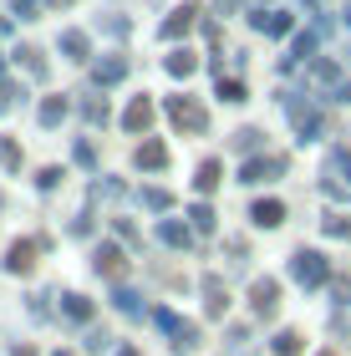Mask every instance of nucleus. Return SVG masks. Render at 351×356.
I'll use <instances>...</instances> for the list:
<instances>
[{
  "mask_svg": "<svg viewBox=\"0 0 351 356\" xmlns=\"http://www.w3.org/2000/svg\"><path fill=\"white\" fill-rule=\"evenodd\" d=\"M0 72H6V61H0Z\"/></svg>",
  "mask_w": 351,
  "mask_h": 356,
  "instance_id": "c03bdc74",
  "label": "nucleus"
},
{
  "mask_svg": "<svg viewBox=\"0 0 351 356\" xmlns=\"http://www.w3.org/2000/svg\"><path fill=\"white\" fill-rule=\"evenodd\" d=\"M142 204H148L153 214H168V209H173V193H168V188H142Z\"/></svg>",
  "mask_w": 351,
  "mask_h": 356,
  "instance_id": "b1692460",
  "label": "nucleus"
},
{
  "mask_svg": "<svg viewBox=\"0 0 351 356\" xmlns=\"http://www.w3.org/2000/svg\"><path fill=\"white\" fill-rule=\"evenodd\" d=\"M148 122H153V102L148 97H133V107L122 112V127L127 133H148Z\"/></svg>",
  "mask_w": 351,
  "mask_h": 356,
  "instance_id": "9d476101",
  "label": "nucleus"
},
{
  "mask_svg": "<svg viewBox=\"0 0 351 356\" xmlns=\"http://www.w3.org/2000/svg\"><path fill=\"white\" fill-rule=\"evenodd\" d=\"M291 122H295V143H316L321 138V112H316L311 102H291Z\"/></svg>",
  "mask_w": 351,
  "mask_h": 356,
  "instance_id": "7ed1b4c3",
  "label": "nucleus"
},
{
  "mask_svg": "<svg viewBox=\"0 0 351 356\" xmlns=\"http://www.w3.org/2000/svg\"><path fill=\"white\" fill-rule=\"evenodd\" d=\"M113 229H117V239H127V245H138V229H133V224H127V219H117Z\"/></svg>",
  "mask_w": 351,
  "mask_h": 356,
  "instance_id": "e433bc0d",
  "label": "nucleus"
},
{
  "mask_svg": "<svg viewBox=\"0 0 351 356\" xmlns=\"http://www.w3.org/2000/svg\"><path fill=\"white\" fill-rule=\"evenodd\" d=\"M92 270L107 275V280H117V275L127 270V260H122V250H117V245H97V250H92Z\"/></svg>",
  "mask_w": 351,
  "mask_h": 356,
  "instance_id": "39448f33",
  "label": "nucleus"
},
{
  "mask_svg": "<svg viewBox=\"0 0 351 356\" xmlns=\"http://www.w3.org/2000/svg\"><path fill=\"white\" fill-rule=\"evenodd\" d=\"M61 184V168H41V178H36V188H46V193H51Z\"/></svg>",
  "mask_w": 351,
  "mask_h": 356,
  "instance_id": "72a5a7b5",
  "label": "nucleus"
},
{
  "mask_svg": "<svg viewBox=\"0 0 351 356\" xmlns=\"http://www.w3.org/2000/svg\"><path fill=\"white\" fill-rule=\"evenodd\" d=\"M346 26H351V10H346Z\"/></svg>",
  "mask_w": 351,
  "mask_h": 356,
  "instance_id": "79ce46f5",
  "label": "nucleus"
},
{
  "mask_svg": "<svg viewBox=\"0 0 351 356\" xmlns=\"http://www.w3.org/2000/svg\"><path fill=\"white\" fill-rule=\"evenodd\" d=\"M0 163H6V168H21V148H15L10 138H0Z\"/></svg>",
  "mask_w": 351,
  "mask_h": 356,
  "instance_id": "c85d7f7f",
  "label": "nucleus"
},
{
  "mask_svg": "<svg viewBox=\"0 0 351 356\" xmlns=\"http://www.w3.org/2000/svg\"><path fill=\"white\" fill-rule=\"evenodd\" d=\"M285 173V158H250L245 173H239V184H275Z\"/></svg>",
  "mask_w": 351,
  "mask_h": 356,
  "instance_id": "20e7f679",
  "label": "nucleus"
},
{
  "mask_svg": "<svg viewBox=\"0 0 351 356\" xmlns=\"http://www.w3.org/2000/svg\"><path fill=\"white\" fill-rule=\"evenodd\" d=\"M173 351H179V356H188V351H199V326H188V321H183V331L173 336Z\"/></svg>",
  "mask_w": 351,
  "mask_h": 356,
  "instance_id": "a878e982",
  "label": "nucleus"
},
{
  "mask_svg": "<svg viewBox=\"0 0 351 356\" xmlns=\"http://www.w3.org/2000/svg\"><path fill=\"white\" fill-rule=\"evenodd\" d=\"M300 346H306V341H300L295 331H275V341H270V351H275V356H300Z\"/></svg>",
  "mask_w": 351,
  "mask_h": 356,
  "instance_id": "412c9836",
  "label": "nucleus"
},
{
  "mask_svg": "<svg viewBox=\"0 0 351 356\" xmlns=\"http://www.w3.org/2000/svg\"><path fill=\"white\" fill-rule=\"evenodd\" d=\"M234 148H239V153H254V148H260V133H254V127H239V133H234Z\"/></svg>",
  "mask_w": 351,
  "mask_h": 356,
  "instance_id": "cd10ccee",
  "label": "nucleus"
},
{
  "mask_svg": "<svg viewBox=\"0 0 351 356\" xmlns=\"http://www.w3.org/2000/svg\"><path fill=\"white\" fill-rule=\"evenodd\" d=\"M102 346H113V336H107V331H92V336H87V351H102Z\"/></svg>",
  "mask_w": 351,
  "mask_h": 356,
  "instance_id": "c9c22d12",
  "label": "nucleus"
},
{
  "mask_svg": "<svg viewBox=\"0 0 351 356\" xmlns=\"http://www.w3.org/2000/svg\"><path fill=\"white\" fill-rule=\"evenodd\" d=\"M82 112H87V122H92V127H97V122H107V102H87Z\"/></svg>",
  "mask_w": 351,
  "mask_h": 356,
  "instance_id": "f704fd0d",
  "label": "nucleus"
},
{
  "mask_svg": "<svg viewBox=\"0 0 351 356\" xmlns=\"http://www.w3.org/2000/svg\"><path fill=\"white\" fill-rule=\"evenodd\" d=\"M188 26H194V10H188V6H183V10H173L168 21H163V41H173V36H183Z\"/></svg>",
  "mask_w": 351,
  "mask_h": 356,
  "instance_id": "6ab92c4d",
  "label": "nucleus"
},
{
  "mask_svg": "<svg viewBox=\"0 0 351 356\" xmlns=\"http://www.w3.org/2000/svg\"><path fill=\"white\" fill-rule=\"evenodd\" d=\"M61 51H67V61H87V36L82 31H61Z\"/></svg>",
  "mask_w": 351,
  "mask_h": 356,
  "instance_id": "f3484780",
  "label": "nucleus"
},
{
  "mask_svg": "<svg viewBox=\"0 0 351 356\" xmlns=\"http://www.w3.org/2000/svg\"><path fill=\"white\" fill-rule=\"evenodd\" d=\"M250 26H254V31H265V36H285V31H291V15H285V10H270V15H265V10H254V15H250Z\"/></svg>",
  "mask_w": 351,
  "mask_h": 356,
  "instance_id": "9b49d317",
  "label": "nucleus"
},
{
  "mask_svg": "<svg viewBox=\"0 0 351 356\" xmlns=\"http://www.w3.org/2000/svg\"><path fill=\"white\" fill-rule=\"evenodd\" d=\"M36 118H41V127H61V118H67V102H61V97H46Z\"/></svg>",
  "mask_w": 351,
  "mask_h": 356,
  "instance_id": "a211bd4d",
  "label": "nucleus"
},
{
  "mask_svg": "<svg viewBox=\"0 0 351 356\" xmlns=\"http://www.w3.org/2000/svg\"><path fill=\"white\" fill-rule=\"evenodd\" d=\"M138 168H148V173L168 168V148H163V143H158V138H148V143H142V148H138Z\"/></svg>",
  "mask_w": 351,
  "mask_h": 356,
  "instance_id": "f8f14e48",
  "label": "nucleus"
},
{
  "mask_svg": "<svg viewBox=\"0 0 351 356\" xmlns=\"http://www.w3.org/2000/svg\"><path fill=\"white\" fill-rule=\"evenodd\" d=\"M219 97H225V102H245V87H239V82H225V76H219Z\"/></svg>",
  "mask_w": 351,
  "mask_h": 356,
  "instance_id": "2f4dec72",
  "label": "nucleus"
},
{
  "mask_svg": "<svg viewBox=\"0 0 351 356\" xmlns=\"http://www.w3.org/2000/svg\"><path fill=\"white\" fill-rule=\"evenodd\" d=\"M15 56H21V61H26V72H31V76H46V61H41L36 51H15Z\"/></svg>",
  "mask_w": 351,
  "mask_h": 356,
  "instance_id": "473e14b6",
  "label": "nucleus"
},
{
  "mask_svg": "<svg viewBox=\"0 0 351 356\" xmlns=\"http://www.w3.org/2000/svg\"><path fill=\"white\" fill-rule=\"evenodd\" d=\"M153 326H158V331H163V336H179V331H183V321H179V316H173V311H168V305H158V311H153Z\"/></svg>",
  "mask_w": 351,
  "mask_h": 356,
  "instance_id": "393cba45",
  "label": "nucleus"
},
{
  "mask_svg": "<svg viewBox=\"0 0 351 356\" xmlns=\"http://www.w3.org/2000/svg\"><path fill=\"white\" fill-rule=\"evenodd\" d=\"M250 219L260 224V229H280V224H285V204L280 199H260V204L250 209Z\"/></svg>",
  "mask_w": 351,
  "mask_h": 356,
  "instance_id": "6e6552de",
  "label": "nucleus"
},
{
  "mask_svg": "<svg viewBox=\"0 0 351 356\" xmlns=\"http://www.w3.org/2000/svg\"><path fill=\"white\" fill-rule=\"evenodd\" d=\"M194 188H199V193H214V188H219V158H204V163H199Z\"/></svg>",
  "mask_w": 351,
  "mask_h": 356,
  "instance_id": "dca6fc26",
  "label": "nucleus"
},
{
  "mask_svg": "<svg viewBox=\"0 0 351 356\" xmlns=\"http://www.w3.org/2000/svg\"><path fill=\"white\" fill-rule=\"evenodd\" d=\"M113 356H142V351H138V346H117Z\"/></svg>",
  "mask_w": 351,
  "mask_h": 356,
  "instance_id": "ea45409f",
  "label": "nucleus"
},
{
  "mask_svg": "<svg viewBox=\"0 0 351 356\" xmlns=\"http://www.w3.org/2000/svg\"><path fill=\"white\" fill-rule=\"evenodd\" d=\"M225 305H229V290L219 275H204V311L209 316H225Z\"/></svg>",
  "mask_w": 351,
  "mask_h": 356,
  "instance_id": "1a4fd4ad",
  "label": "nucleus"
},
{
  "mask_svg": "<svg viewBox=\"0 0 351 356\" xmlns=\"http://www.w3.org/2000/svg\"><path fill=\"white\" fill-rule=\"evenodd\" d=\"M168 118L179 127H188V133H204V127H209V112H204L194 97H168Z\"/></svg>",
  "mask_w": 351,
  "mask_h": 356,
  "instance_id": "f03ea898",
  "label": "nucleus"
},
{
  "mask_svg": "<svg viewBox=\"0 0 351 356\" xmlns=\"http://www.w3.org/2000/svg\"><path fill=\"white\" fill-rule=\"evenodd\" d=\"M61 316L76 321V326H87V321H92V300L76 296V290H67V296H61Z\"/></svg>",
  "mask_w": 351,
  "mask_h": 356,
  "instance_id": "ddd939ff",
  "label": "nucleus"
},
{
  "mask_svg": "<svg viewBox=\"0 0 351 356\" xmlns=\"http://www.w3.org/2000/svg\"><path fill=\"white\" fill-rule=\"evenodd\" d=\"M72 158H76V163H82V168H92V163H97V153H92V143H87V138H76Z\"/></svg>",
  "mask_w": 351,
  "mask_h": 356,
  "instance_id": "c756f323",
  "label": "nucleus"
},
{
  "mask_svg": "<svg viewBox=\"0 0 351 356\" xmlns=\"http://www.w3.org/2000/svg\"><path fill=\"white\" fill-rule=\"evenodd\" d=\"M163 67H168V76H194V72H199V56L183 46V51H173V56L163 61Z\"/></svg>",
  "mask_w": 351,
  "mask_h": 356,
  "instance_id": "2eb2a0df",
  "label": "nucleus"
},
{
  "mask_svg": "<svg viewBox=\"0 0 351 356\" xmlns=\"http://www.w3.org/2000/svg\"><path fill=\"white\" fill-rule=\"evenodd\" d=\"M127 76V61L122 56H107V61H97V87H117Z\"/></svg>",
  "mask_w": 351,
  "mask_h": 356,
  "instance_id": "4468645a",
  "label": "nucleus"
},
{
  "mask_svg": "<svg viewBox=\"0 0 351 356\" xmlns=\"http://www.w3.org/2000/svg\"><path fill=\"white\" fill-rule=\"evenodd\" d=\"M245 341H250V331H245V326H234V331H229V351H239Z\"/></svg>",
  "mask_w": 351,
  "mask_h": 356,
  "instance_id": "58836bf2",
  "label": "nucleus"
},
{
  "mask_svg": "<svg viewBox=\"0 0 351 356\" xmlns=\"http://www.w3.org/2000/svg\"><path fill=\"white\" fill-rule=\"evenodd\" d=\"M10 356H41V351H31V346H21V351H10Z\"/></svg>",
  "mask_w": 351,
  "mask_h": 356,
  "instance_id": "a19ab883",
  "label": "nucleus"
},
{
  "mask_svg": "<svg viewBox=\"0 0 351 356\" xmlns=\"http://www.w3.org/2000/svg\"><path fill=\"white\" fill-rule=\"evenodd\" d=\"M6 270H10V275H26V270H31V245H10Z\"/></svg>",
  "mask_w": 351,
  "mask_h": 356,
  "instance_id": "5701e85b",
  "label": "nucleus"
},
{
  "mask_svg": "<svg viewBox=\"0 0 351 356\" xmlns=\"http://www.w3.org/2000/svg\"><path fill=\"white\" fill-rule=\"evenodd\" d=\"M188 224H194V234H214V209L194 204V209H188Z\"/></svg>",
  "mask_w": 351,
  "mask_h": 356,
  "instance_id": "4be33fe9",
  "label": "nucleus"
},
{
  "mask_svg": "<svg viewBox=\"0 0 351 356\" xmlns=\"http://www.w3.org/2000/svg\"><path fill=\"white\" fill-rule=\"evenodd\" d=\"M316 56V36L306 31V36H295V61H311Z\"/></svg>",
  "mask_w": 351,
  "mask_h": 356,
  "instance_id": "7c9ffc66",
  "label": "nucleus"
},
{
  "mask_svg": "<svg viewBox=\"0 0 351 356\" xmlns=\"http://www.w3.org/2000/svg\"><path fill=\"white\" fill-rule=\"evenodd\" d=\"M331 168H341V173H351V153H346V148H336V153H331Z\"/></svg>",
  "mask_w": 351,
  "mask_h": 356,
  "instance_id": "4c0bfd02",
  "label": "nucleus"
},
{
  "mask_svg": "<svg viewBox=\"0 0 351 356\" xmlns=\"http://www.w3.org/2000/svg\"><path fill=\"white\" fill-rule=\"evenodd\" d=\"M321 229H326L331 239H351V219H346V214H326Z\"/></svg>",
  "mask_w": 351,
  "mask_h": 356,
  "instance_id": "bb28decb",
  "label": "nucleus"
},
{
  "mask_svg": "<svg viewBox=\"0 0 351 356\" xmlns=\"http://www.w3.org/2000/svg\"><path fill=\"white\" fill-rule=\"evenodd\" d=\"M321 356H336V351H321Z\"/></svg>",
  "mask_w": 351,
  "mask_h": 356,
  "instance_id": "37998d69",
  "label": "nucleus"
},
{
  "mask_svg": "<svg viewBox=\"0 0 351 356\" xmlns=\"http://www.w3.org/2000/svg\"><path fill=\"white\" fill-rule=\"evenodd\" d=\"M291 280L306 285V290H321L331 280V260H326L321 250H295L291 254Z\"/></svg>",
  "mask_w": 351,
  "mask_h": 356,
  "instance_id": "f257e3e1",
  "label": "nucleus"
},
{
  "mask_svg": "<svg viewBox=\"0 0 351 356\" xmlns=\"http://www.w3.org/2000/svg\"><path fill=\"white\" fill-rule=\"evenodd\" d=\"M158 239L168 250H188L194 245V224H179V219H158Z\"/></svg>",
  "mask_w": 351,
  "mask_h": 356,
  "instance_id": "0eeeda50",
  "label": "nucleus"
},
{
  "mask_svg": "<svg viewBox=\"0 0 351 356\" xmlns=\"http://www.w3.org/2000/svg\"><path fill=\"white\" fill-rule=\"evenodd\" d=\"M113 305H117L122 316H142V300H138V290H127V285H117V290H113Z\"/></svg>",
  "mask_w": 351,
  "mask_h": 356,
  "instance_id": "aec40b11",
  "label": "nucleus"
},
{
  "mask_svg": "<svg viewBox=\"0 0 351 356\" xmlns=\"http://www.w3.org/2000/svg\"><path fill=\"white\" fill-rule=\"evenodd\" d=\"M250 305H254V316H270L280 305V280H254L250 285Z\"/></svg>",
  "mask_w": 351,
  "mask_h": 356,
  "instance_id": "423d86ee",
  "label": "nucleus"
}]
</instances>
